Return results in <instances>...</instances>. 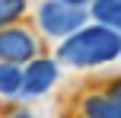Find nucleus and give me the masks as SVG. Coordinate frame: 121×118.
<instances>
[{
	"mask_svg": "<svg viewBox=\"0 0 121 118\" xmlns=\"http://www.w3.org/2000/svg\"><path fill=\"white\" fill-rule=\"evenodd\" d=\"M92 19L102 26H108V29H118L121 32V0H92L89 6Z\"/></svg>",
	"mask_w": 121,
	"mask_h": 118,
	"instance_id": "6",
	"label": "nucleus"
},
{
	"mask_svg": "<svg viewBox=\"0 0 121 118\" xmlns=\"http://www.w3.org/2000/svg\"><path fill=\"white\" fill-rule=\"evenodd\" d=\"M10 118H35V115H29V112H16V115H10Z\"/></svg>",
	"mask_w": 121,
	"mask_h": 118,
	"instance_id": "11",
	"label": "nucleus"
},
{
	"mask_svg": "<svg viewBox=\"0 0 121 118\" xmlns=\"http://www.w3.org/2000/svg\"><path fill=\"white\" fill-rule=\"evenodd\" d=\"M35 38L26 29L16 26H3L0 29V61H13V64H26L35 57Z\"/></svg>",
	"mask_w": 121,
	"mask_h": 118,
	"instance_id": "3",
	"label": "nucleus"
},
{
	"mask_svg": "<svg viewBox=\"0 0 121 118\" xmlns=\"http://www.w3.org/2000/svg\"><path fill=\"white\" fill-rule=\"evenodd\" d=\"M89 13L83 6H73V3H64V0H45L38 6V26H42L45 35L51 38H67L73 35L77 29H83Z\"/></svg>",
	"mask_w": 121,
	"mask_h": 118,
	"instance_id": "2",
	"label": "nucleus"
},
{
	"mask_svg": "<svg viewBox=\"0 0 121 118\" xmlns=\"http://www.w3.org/2000/svg\"><path fill=\"white\" fill-rule=\"evenodd\" d=\"M121 57V32L108 29V26H83L73 35L60 38L57 45V61L67 67H99Z\"/></svg>",
	"mask_w": 121,
	"mask_h": 118,
	"instance_id": "1",
	"label": "nucleus"
},
{
	"mask_svg": "<svg viewBox=\"0 0 121 118\" xmlns=\"http://www.w3.org/2000/svg\"><path fill=\"white\" fill-rule=\"evenodd\" d=\"M26 13V0H0V29Z\"/></svg>",
	"mask_w": 121,
	"mask_h": 118,
	"instance_id": "8",
	"label": "nucleus"
},
{
	"mask_svg": "<svg viewBox=\"0 0 121 118\" xmlns=\"http://www.w3.org/2000/svg\"><path fill=\"white\" fill-rule=\"evenodd\" d=\"M64 3H73V6H92V0H64Z\"/></svg>",
	"mask_w": 121,
	"mask_h": 118,
	"instance_id": "10",
	"label": "nucleus"
},
{
	"mask_svg": "<svg viewBox=\"0 0 121 118\" xmlns=\"http://www.w3.org/2000/svg\"><path fill=\"white\" fill-rule=\"evenodd\" d=\"M83 118H118L115 105H112V99H108V93L86 96V99H83Z\"/></svg>",
	"mask_w": 121,
	"mask_h": 118,
	"instance_id": "7",
	"label": "nucleus"
},
{
	"mask_svg": "<svg viewBox=\"0 0 121 118\" xmlns=\"http://www.w3.org/2000/svg\"><path fill=\"white\" fill-rule=\"evenodd\" d=\"M26 86V70L13 61L0 64V96H19Z\"/></svg>",
	"mask_w": 121,
	"mask_h": 118,
	"instance_id": "5",
	"label": "nucleus"
},
{
	"mask_svg": "<svg viewBox=\"0 0 121 118\" xmlns=\"http://www.w3.org/2000/svg\"><path fill=\"white\" fill-rule=\"evenodd\" d=\"M108 99H112V105H115L118 118H121V80H115V83H112V89H108Z\"/></svg>",
	"mask_w": 121,
	"mask_h": 118,
	"instance_id": "9",
	"label": "nucleus"
},
{
	"mask_svg": "<svg viewBox=\"0 0 121 118\" xmlns=\"http://www.w3.org/2000/svg\"><path fill=\"white\" fill-rule=\"evenodd\" d=\"M57 80V64L51 57H32L29 67H26V86H22V96L35 99V96H45Z\"/></svg>",
	"mask_w": 121,
	"mask_h": 118,
	"instance_id": "4",
	"label": "nucleus"
}]
</instances>
